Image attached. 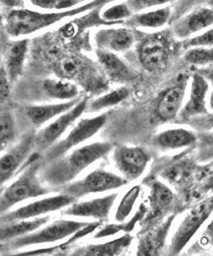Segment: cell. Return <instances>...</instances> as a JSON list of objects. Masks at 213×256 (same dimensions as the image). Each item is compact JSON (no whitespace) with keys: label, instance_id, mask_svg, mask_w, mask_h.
<instances>
[{"label":"cell","instance_id":"obj_1","mask_svg":"<svg viewBox=\"0 0 213 256\" xmlns=\"http://www.w3.org/2000/svg\"><path fill=\"white\" fill-rule=\"evenodd\" d=\"M104 6L102 0H92L84 4L62 12H40L24 8L10 10L4 18V28L12 38L24 36L42 30L64 20Z\"/></svg>","mask_w":213,"mask_h":256},{"label":"cell","instance_id":"obj_2","mask_svg":"<svg viewBox=\"0 0 213 256\" xmlns=\"http://www.w3.org/2000/svg\"><path fill=\"white\" fill-rule=\"evenodd\" d=\"M112 150V144L106 142H96L80 147L52 164L46 172V179L54 185L70 182L92 163L109 155Z\"/></svg>","mask_w":213,"mask_h":256},{"label":"cell","instance_id":"obj_3","mask_svg":"<svg viewBox=\"0 0 213 256\" xmlns=\"http://www.w3.org/2000/svg\"><path fill=\"white\" fill-rule=\"evenodd\" d=\"M38 169L40 164L34 162L26 169L18 179L2 191V202H0L2 214L24 200L40 197L48 193V190L42 185L38 177Z\"/></svg>","mask_w":213,"mask_h":256},{"label":"cell","instance_id":"obj_4","mask_svg":"<svg viewBox=\"0 0 213 256\" xmlns=\"http://www.w3.org/2000/svg\"><path fill=\"white\" fill-rule=\"evenodd\" d=\"M213 213V195L193 206L178 226L171 241V254H178Z\"/></svg>","mask_w":213,"mask_h":256},{"label":"cell","instance_id":"obj_5","mask_svg":"<svg viewBox=\"0 0 213 256\" xmlns=\"http://www.w3.org/2000/svg\"><path fill=\"white\" fill-rule=\"evenodd\" d=\"M106 122V114H102L100 116L80 120L70 132V134L60 142L52 146L46 154V161H54L62 157L66 152L72 148L84 143L96 135L102 126Z\"/></svg>","mask_w":213,"mask_h":256},{"label":"cell","instance_id":"obj_6","mask_svg":"<svg viewBox=\"0 0 213 256\" xmlns=\"http://www.w3.org/2000/svg\"><path fill=\"white\" fill-rule=\"evenodd\" d=\"M128 180L112 172L104 170H96L88 175L70 184L64 192L76 199L92 193H100L118 189L127 184Z\"/></svg>","mask_w":213,"mask_h":256},{"label":"cell","instance_id":"obj_7","mask_svg":"<svg viewBox=\"0 0 213 256\" xmlns=\"http://www.w3.org/2000/svg\"><path fill=\"white\" fill-rule=\"evenodd\" d=\"M88 224V223L86 222H80L74 220H58L40 229V231H36V233L18 237L14 242V247L22 248L30 245L60 241L70 235H74Z\"/></svg>","mask_w":213,"mask_h":256},{"label":"cell","instance_id":"obj_8","mask_svg":"<svg viewBox=\"0 0 213 256\" xmlns=\"http://www.w3.org/2000/svg\"><path fill=\"white\" fill-rule=\"evenodd\" d=\"M74 200H76L74 197L66 193L44 198V199L30 203L18 210L2 214V222L10 223V222L18 221V220L36 218L38 216H42L44 214L68 207L70 204H72Z\"/></svg>","mask_w":213,"mask_h":256},{"label":"cell","instance_id":"obj_9","mask_svg":"<svg viewBox=\"0 0 213 256\" xmlns=\"http://www.w3.org/2000/svg\"><path fill=\"white\" fill-rule=\"evenodd\" d=\"M170 40L163 34L148 36L139 48V60L143 68L150 72L162 70L170 56Z\"/></svg>","mask_w":213,"mask_h":256},{"label":"cell","instance_id":"obj_10","mask_svg":"<svg viewBox=\"0 0 213 256\" xmlns=\"http://www.w3.org/2000/svg\"><path fill=\"white\" fill-rule=\"evenodd\" d=\"M86 106V98L80 100L74 106L60 114L56 120L46 126L38 136H36V144H40L42 148L50 147L66 131L70 124L76 122V118L82 114Z\"/></svg>","mask_w":213,"mask_h":256},{"label":"cell","instance_id":"obj_11","mask_svg":"<svg viewBox=\"0 0 213 256\" xmlns=\"http://www.w3.org/2000/svg\"><path fill=\"white\" fill-rule=\"evenodd\" d=\"M114 160L117 168L128 181L139 178L149 162L148 154L137 147H119L115 150Z\"/></svg>","mask_w":213,"mask_h":256},{"label":"cell","instance_id":"obj_12","mask_svg":"<svg viewBox=\"0 0 213 256\" xmlns=\"http://www.w3.org/2000/svg\"><path fill=\"white\" fill-rule=\"evenodd\" d=\"M213 24V8L198 6L173 22V32L178 38H187Z\"/></svg>","mask_w":213,"mask_h":256},{"label":"cell","instance_id":"obj_13","mask_svg":"<svg viewBox=\"0 0 213 256\" xmlns=\"http://www.w3.org/2000/svg\"><path fill=\"white\" fill-rule=\"evenodd\" d=\"M34 145L36 136L34 134L26 135L16 147L2 157V161H0V179H2V185L16 174V170L20 167Z\"/></svg>","mask_w":213,"mask_h":256},{"label":"cell","instance_id":"obj_14","mask_svg":"<svg viewBox=\"0 0 213 256\" xmlns=\"http://www.w3.org/2000/svg\"><path fill=\"white\" fill-rule=\"evenodd\" d=\"M209 86L205 76L199 72L192 76L189 100L181 110V116L184 120H191L198 116L208 114L206 110V94Z\"/></svg>","mask_w":213,"mask_h":256},{"label":"cell","instance_id":"obj_15","mask_svg":"<svg viewBox=\"0 0 213 256\" xmlns=\"http://www.w3.org/2000/svg\"><path fill=\"white\" fill-rule=\"evenodd\" d=\"M117 197L118 194L115 193L90 201L74 203L70 204V207L64 211V214L78 217L104 219L108 217Z\"/></svg>","mask_w":213,"mask_h":256},{"label":"cell","instance_id":"obj_16","mask_svg":"<svg viewBox=\"0 0 213 256\" xmlns=\"http://www.w3.org/2000/svg\"><path fill=\"white\" fill-rule=\"evenodd\" d=\"M134 34L128 28H104L96 32L94 44L100 50L121 52L134 44Z\"/></svg>","mask_w":213,"mask_h":256},{"label":"cell","instance_id":"obj_17","mask_svg":"<svg viewBox=\"0 0 213 256\" xmlns=\"http://www.w3.org/2000/svg\"><path fill=\"white\" fill-rule=\"evenodd\" d=\"M96 54L104 72L114 82H126L136 78L135 72L113 52L98 48Z\"/></svg>","mask_w":213,"mask_h":256},{"label":"cell","instance_id":"obj_18","mask_svg":"<svg viewBox=\"0 0 213 256\" xmlns=\"http://www.w3.org/2000/svg\"><path fill=\"white\" fill-rule=\"evenodd\" d=\"M28 50V40H16L6 46V64H2L10 82H16L22 74L24 64Z\"/></svg>","mask_w":213,"mask_h":256},{"label":"cell","instance_id":"obj_19","mask_svg":"<svg viewBox=\"0 0 213 256\" xmlns=\"http://www.w3.org/2000/svg\"><path fill=\"white\" fill-rule=\"evenodd\" d=\"M184 96L185 84H183L174 86L167 92H165L156 108V114L159 118L163 120H169L174 118L181 110Z\"/></svg>","mask_w":213,"mask_h":256},{"label":"cell","instance_id":"obj_20","mask_svg":"<svg viewBox=\"0 0 213 256\" xmlns=\"http://www.w3.org/2000/svg\"><path fill=\"white\" fill-rule=\"evenodd\" d=\"M80 100L74 98L72 100L54 104H42V106H30L26 108V114L30 122L36 126H42L54 116H60L64 112L74 106Z\"/></svg>","mask_w":213,"mask_h":256},{"label":"cell","instance_id":"obj_21","mask_svg":"<svg viewBox=\"0 0 213 256\" xmlns=\"http://www.w3.org/2000/svg\"><path fill=\"white\" fill-rule=\"evenodd\" d=\"M48 217H36L34 219H26L18 220L10 223H2V233H0V238L2 241L10 240L16 237H22L28 235L40 228L46 222H48Z\"/></svg>","mask_w":213,"mask_h":256},{"label":"cell","instance_id":"obj_22","mask_svg":"<svg viewBox=\"0 0 213 256\" xmlns=\"http://www.w3.org/2000/svg\"><path fill=\"white\" fill-rule=\"evenodd\" d=\"M171 18L172 8L168 6L155 10L152 12L138 14L133 18L131 16L127 22L137 28H159L167 24L169 22H171Z\"/></svg>","mask_w":213,"mask_h":256},{"label":"cell","instance_id":"obj_23","mask_svg":"<svg viewBox=\"0 0 213 256\" xmlns=\"http://www.w3.org/2000/svg\"><path fill=\"white\" fill-rule=\"evenodd\" d=\"M42 88L48 96L62 100L78 98L80 94L78 86L66 78H48L44 82Z\"/></svg>","mask_w":213,"mask_h":256},{"label":"cell","instance_id":"obj_24","mask_svg":"<svg viewBox=\"0 0 213 256\" xmlns=\"http://www.w3.org/2000/svg\"><path fill=\"white\" fill-rule=\"evenodd\" d=\"M195 141V134L185 129H170L162 132L157 137V144L161 148L169 150H175L190 146Z\"/></svg>","mask_w":213,"mask_h":256},{"label":"cell","instance_id":"obj_25","mask_svg":"<svg viewBox=\"0 0 213 256\" xmlns=\"http://www.w3.org/2000/svg\"><path fill=\"white\" fill-rule=\"evenodd\" d=\"M171 220H168L166 223L160 227L154 229L153 231L147 233L140 241L138 248V255H155L157 250H159L164 243L167 231L170 227Z\"/></svg>","mask_w":213,"mask_h":256},{"label":"cell","instance_id":"obj_26","mask_svg":"<svg viewBox=\"0 0 213 256\" xmlns=\"http://www.w3.org/2000/svg\"><path fill=\"white\" fill-rule=\"evenodd\" d=\"M151 205V214L156 217L163 213L173 201L172 191L160 182H154L149 197Z\"/></svg>","mask_w":213,"mask_h":256},{"label":"cell","instance_id":"obj_27","mask_svg":"<svg viewBox=\"0 0 213 256\" xmlns=\"http://www.w3.org/2000/svg\"><path fill=\"white\" fill-rule=\"evenodd\" d=\"M132 240H133V237L127 232L124 236L116 240L106 242L104 244L88 246L84 249L86 252L84 254L86 255H118V254H121L122 251H124L130 246Z\"/></svg>","mask_w":213,"mask_h":256},{"label":"cell","instance_id":"obj_28","mask_svg":"<svg viewBox=\"0 0 213 256\" xmlns=\"http://www.w3.org/2000/svg\"><path fill=\"white\" fill-rule=\"evenodd\" d=\"M58 70L62 78L78 82L86 76V64L78 56H68L60 60Z\"/></svg>","mask_w":213,"mask_h":256},{"label":"cell","instance_id":"obj_29","mask_svg":"<svg viewBox=\"0 0 213 256\" xmlns=\"http://www.w3.org/2000/svg\"><path fill=\"white\" fill-rule=\"evenodd\" d=\"M130 94V92L127 88L122 86L119 88H116L108 94H106L102 96H98V98L94 100L88 106H90V112H98L102 108H109L116 106L123 100H125Z\"/></svg>","mask_w":213,"mask_h":256},{"label":"cell","instance_id":"obj_30","mask_svg":"<svg viewBox=\"0 0 213 256\" xmlns=\"http://www.w3.org/2000/svg\"><path fill=\"white\" fill-rule=\"evenodd\" d=\"M140 189V186H134L124 195L115 213L116 221L122 223L131 214L134 205L139 197Z\"/></svg>","mask_w":213,"mask_h":256},{"label":"cell","instance_id":"obj_31","mask_svg":"<svg viewBox=\"0 0 213 256\" xmlns=\"http://www.w3.org/2000/svg\"><path fill=\"white\" fill-rule=\"evenodd\" d=\"M100 225V222L96 221V222H92V223H88V225H86L84 227H82V229H80L78 232H76L72 237L70 239H68V241L64 242V244H60L58 246H54V247H50V248H44V249H40V250H34V251H26V252H22L20 253V255H34V254H50L52 251H56L58 249H66L70 244H72V242H74L76 240L82 238L84 236L92 233V231H94L98 226Z\"/></svg>","mask_w":213,"mask_h":256},{"label":"cell","instance_id":"obj_32","mask_svg":"<svg viewBox=\"0 0 213 256\" xmlns=\"http://www.w3.org/2000/svg\"><path fill=\"white\" fill-rule=\"evenodd\" d=\"M132 14L133 12L127 4V2H123L104 10L102 12L100 18L106 22L118 24L120 22H123L125 20H129L132 16Z\"/></svg>","mask_w":213,"mask_h":256},{"label":"cell","instance_id":"obj_33","mask_svg":"<svg viewBox=\"0 0 213 256\" xmlns=\"http://www.w3.org/2000/svg\"><path fill=\"white\" fill-rule=\"evenodd\" d=\"M146 212V208L144 206H141L140 209L138 210V212L136 213V215L127 223L124 224H113V225H106L104 226L102 230H100L94 237L96 238H102V237H108L111 235H114L120 231H125V232H130L131 230H133L134 226L136 225V223L144 216Z\"/></svg>","mask_w":213,"mask_h":256},{"label":"cell","instance_id":"obj_34","mask_svg":"<svg viewBox=\"0 0 213 256\" xmlns=\"http://www.w3.org/2000/svg\"><path fill=\"white\" fill-rule=\"evenodd\" d=\"M82 0H30V4L36 8L50 12H62L74 8Z\"/></svg>","mask_w":213,"mask_h":256},{"label":"cell","instance_id":"obj_35","mask_svg":"<svg viewBox=\"0 0 213 256\" xmlns=\"http://www.w3.org/2000/svg\"><path fill=\"white\" fill-rule=\"evenodd\" d=\"M14 136L16 128L14 118L8 110L2 112V116H0V143H2V149L12 143Z\"/></svg>","mask_w":213,"mask_h":256},{"label":"cell","instance_id":"obj_36","mask_svg":"<svg viewBox=\"0 0 213 256\" xmlns=\"http://www.w3.org/2000/svg\"><path fill=\"white\" fill-rule=\"evenodd\" d=\"M185 60L195 66H204L213 62L212 48H191L185 54Z\"/></svg>","mask_w":213,"mask_h":256},{"label":"cell","instance_id":"obj_37","mask_svg":"<svg viewBox=\"0 0 213 256\" xmlns=\"http://www.w3.org/2000/svg\"><path fill=\"white\" fill-rule=\"evenodd\" d=\"M209 2L210 0H177L174 8H172V18L171 22L180 18L184 14H188L190 10L198 8L199 6Z\"/></svg>","mask_w":213,"mask_h":256},{"label":"cell","instance_id":"obj_38","mask_svg":"<svg viewBox=\"0 0 213 256\" xmlns=\"http://www.w3.org/2000/svg\"><path fill=\"white\" fill-rule=\"evenodd\" d=\"M184 46L187 48H212L213 46V28L194 36L192 38L186 40Z\"/></svg>","mask_w":213,"mask_h":256},{"label":"cell","instance_id":"obj_39","mask_svg":"<svg viewBox=\"0 0 213 256\" xmlns=\"http://www.w3.org/2000/svg\"><path fill=\"white\" fill-rule=\"evenodd\" d=\"M172 2L173 0H127L126 2L133 12H139L148 8L164 6Z\"/></svg>","mask_w":213,"mask_h":256},{"label":"cell","instance_id":"obj_40","mask_svg":"<svg viewBox=\"0 0 213 256\" xmlns=\"http://www.w3.org/2000/svg\"><path fill=\"white\" fill-rule=\"evenodd\" d=\"M10 80L4 66H2V72H0V98L2 102L8 98L10 92Z\"/></svg>","mask_w":213,"mask_h":256},{"label":"cell","instance_id":"obj_41","mask_svg":"<svg viewBox=\"0 0 213 256\" xmlns=\"http://www.w3.org/2000/svg\"><path fill=\"white\" fill-rule=\"evenodd\" d=\"M195 120L196 126L204 129H212L213 128V114H206L203 116H198L192 118Z\"/></svg>","mask_w":213,"mask_h":256},{"label":"cell","instance_id":"obj_42","mask_svg":"<svg viewBox=\"0 0 213 256\" xmlns=\"http://www.w3.org/2000/svg\"><path fill=\"white\" fill-rule=\"evenodd\" d=\"M200 243L202 245H209V244H213V220L212 222L209 224V226L207 227L206 231L204 232V234L201 237Z\"/></svg>","mask_w":213,"mask_h":256},{"label":"cell","instance_id":"obj_43","mask_svg":"<svg viewBox=\"0 0 213 256\" xmlns=\"http://www.w3.org/2000/svg\"><path fill=\"white\" fill-rule=\"evenodd\" d=\"M26 0H2V4L4 8H10V10H16V8H22L24 6Z\"/></svg>","mask_w":213,"mask_h":256},{"label":"cell","instance_id":"obj_44","mask_svg":"<svg viewBox=\"0 0 213 256\" xmlns=\"http://www.w3.org/2000/svg\"><path fill=\"white\" fill-rule=\"evenodd\" d=\"M209 80H211V84H212V92H211V96H210V108L213 110V70L209 72Z\"/></svg>","mask_w":213,"mask_h":256},{"label":"cell","instance_id":"obj_45","mask_svg":"<svg viewBox=\"0 0 213 256\" xmlns=\"http://www.w3.org/2000/svg\"><path fill=\"white\" fill-rule=\"evenodd\" d=\"M208 4H210L212 8H213V0H210V2H209Z\"/></svg>","mask_w":213,"mask_h":256}]
</instances>
